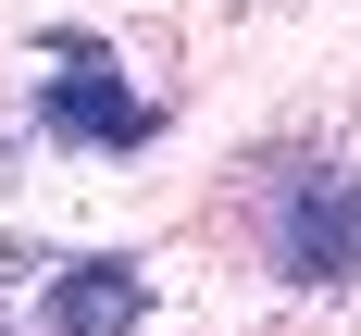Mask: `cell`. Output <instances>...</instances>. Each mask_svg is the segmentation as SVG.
Masks as SVG:
<instances>
[{
  "instance_id": "cell-1",
  "label": "cell",
  "mask_w": 361,
  "mask_h": 336,
  "mask_svg": "<svg viewBox=\"0 0 361 336\" xmlns=\"http://www.w3.org/2000/svg\"><path fill=\"white\" fill-rule=\"evenodd\" d=\"M37 63H50V137H75V149H149L162 137V100H137L87 25H50Z\"/></svg>"
},
{
  "instance_id": "cell-2",
  "label": "cell",
  "mask_w": 361,
  "mask_h": 336,
  "mask_svg": "<svg viewBox=\"0 0 361 336\" xmlns=\"http://www.w3.org/2000/svg\"><path fill=\"white\" fill-rule=\"evenodd\" d=\"M274 274L287 287H349L361 274V187H336V175H312L274 212Z\"/></svg>"
},
{
  "instance_id": "cell-3",
  "label": "cell",
  "mask_w": 361,
  "mask_h": 336,
  "mask_svg": "<svg viewBox=\"0 0 361 336\" xmlns=\"http://www.w3.org/2000/svg\"><path fill=\"white\" fill-rule=\"evenodd\" d=\"M137 311H149L137 261H63V274L37 287V324L50 336H137Z\"/></svg>"
}]
</instances>
